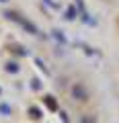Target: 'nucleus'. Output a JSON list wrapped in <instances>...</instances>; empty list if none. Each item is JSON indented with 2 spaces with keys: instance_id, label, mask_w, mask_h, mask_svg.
<instances>
[{
  "instance_id": "1",
  "label": "nucleus",
  "mask_w": 119,
  "mask_h": 123,
  "mask_svg": "<svg viewBox=\"0 0 119 123\" xmlns=\"http://www.w3.org/2000/svg\"><path fill=\"white\" fill-rule=\"evenodd\" d=\"M0 2H4V0H0Z\"/></svg>"
}]
</instances>
